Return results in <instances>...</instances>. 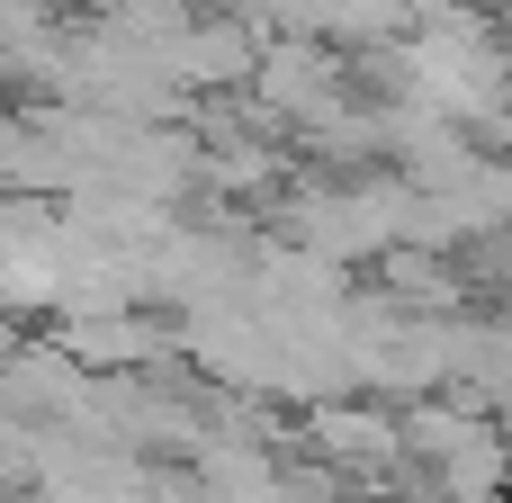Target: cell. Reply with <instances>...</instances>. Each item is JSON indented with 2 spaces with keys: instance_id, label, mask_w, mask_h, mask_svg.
I'll list each match as a JSON object with an SVG mask.
<instances>
[{
  "instance_id": "cell-1",
  "label": "cell",
  "mask_w": 512,
  "mask_h": 503,
  "mask_svg": "<svg viewBox=\"0 0 512 503\" xmlns=\"http://www.w3.org/2000/svg\"><path fill=\"white\" fill-rule=\"evenodd\" d=\"M54 342H63L81 369H99V378H117V369H153V360L180 351V333H162V324H144V315H126V306H108V315H63Z\"/></svg>"
}]
</instances>
